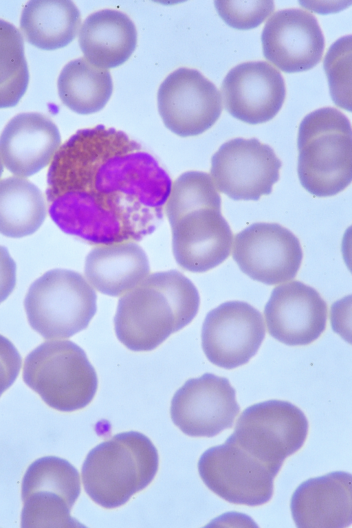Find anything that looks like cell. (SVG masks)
<instances>
[{
    "label": "cell",
    "mask_w": 352,
    "mask_h": 528,
    "mask_svg": "<svg viewBox=\"0 0 352 528\" xmlns=\"http://www.w3.org/2000/svg\"><path fill=\"white\" fill-rule=\"evenodd\" d=\"M47 183L53 221L94 245L136 242L153 233L172 184L138 142L102 124L78 131L59 147Z\"/></svg>",
    "instance_id": "obj_1"
},
{
    "label": "cell",
    "mask_w": 352,
    "mask_h": 528,
    "mask_svg": "<svg viewBox=\"0 0 352 528\" xmlns=\"http://www.w3.org/2000/svg\"><path fill=\"white\" fill-rule=\"evenodd\" d=\"M199 307L198 291L183 274L155 272L120 298L116 334L129 349L149 351L188 324Z\"/></svg>",
    "instance_id": "obj_2"
},
{
    "label": "cell",
    "mask_w": 352,
    "mask_h": 528,
    "mask_svg": "<svg viewBox=\"0 0 352 528\" xmlns=\"http://www.w3.org/2000/svg\"><path fill=\"white\" fill-rule=\"evenodd\" d=\"M157 468L158 454L151 440L138 432H124L88 453L82 467V481L95 503L111 509L145 488Z\"/></svg>",
    "instance_id": "obj_3"
},
{
    "label": "cell",
    "mask_w": 352,
    "mask_h": 528,
    "mask_svg": "<svg viewBox=\"0 0 352 528\" xmlns=\"http://www.w3.org/2000/svg\"><path fill=\"white\" fill-rule=\"evenodd\" d=\"M297 171L310 194L326 197L344 190L352 179V132L346 116L333 107L307 115L298 133Z\"/></svg>",
    "instance_id": "obj_4"
},
{
    "label": "cell",
    "mask_w": 352,
    "mask_h": 528,
    "mask_svg": "<svg viewBox=\"0 0 352 528\" xmlns=\"http://www.w3.org/2000/svg\"><path fill=\"white\" fill-rule=\"evenodd\" d=\"M23 379L46 404L62 412L85 408L98 388L94 368L70 340L47 341L32 351L25 358Z\"/></svg>",
    "instance_id": "obj_5"
},
{
    "label": "cell",
    "mask_w": 352,
    "mask_h": 528,
    "mask_svg": "<svg viewBox=\"0 0 352 528\" xmlns=\"http://www.w3.org/2000/svg\"><path fill=\"white\" fill-rule=\"evenodd\" d=\"M24 307L31 327L43 338H68L87 327L96 294L80 274L54 269L32 283Z\"/></svg>",
    "instance_id": "obj_6"
},
{
    "label": "cell",
    "mask_w": 352,
    "mask_h": 528,
    "mask_svg": "<svg viewBox=\"0 0 352 528\" xmlns=\"http://www.w3.org/2000/svg\"><path fill=\"white\" fill-rule=\"evenodd\" d=\"M308 428L300 408L287 401L271 399L245 408L228 439L276 476L285 459L303 446Z\"/></svg>",
    "instance_id": "obj_7"
},
{
    "label": "cell",
    "mask_w": 352,
    "mask_h": 528,
    "mask_svg": "<svg viewBox=\"0 0 352 528\" xmlns=\"http://www.w3.org/2000/svg\"><path fill=\"white\" fill-rule=\"evenodd\" d=\"M80 493L78 472L69 461L54 456L36 459L22 480L21 527L82 526L70 515Z\"/></svg>",
    "instance_id": "obj_8"
},
{
    "label": "cell",
    "mask_w": 352,
    "mask_h": 528,
    "mask_svg": "<svg viewBox=\"0 0 352 528\" xmlns=\"http://www.w3.org/2000/svg\"><path fill=\"white\" fill-rule=\"evenodd\" d=\"M197 466L205 485L231 503L258 506L273 495L276 476L228 438L223 444L206 450Z\"/></svg>",
    "instance_id": "obj_9"
},
{
    "label": "cell",
    "mask_w": 352,
    "mask_h": 528,
    "mask_svg": "<svg viewBox=\"0 0 352 528\" xmlns=\"http://www.w3.org/2000/svg\"><path fill=\"white\" fill-rule=\"evenodd\" d=\"M280 167L270 146L256 138H238L223 144L213 155L210 177L217 189L230 198L257 201L272 192Z\"/></svg>",
    "instance_id": "obj_10"
},
{
    "label": "cell",
    "mask_w": 352,
    "mask_h": 528,
    "mask_svg": "<svg viewBox=\"0 0 352 528\" xmlns=\"http://www.w3.org/2000/svg\"><path fill=\"white\" fill-rule=\"evenodd\" d=\"M164 125L186 138L203 133L219 119L222 98L216 86L198 70L182 67L170 73L157 91Z\"/></svg>",
    "instance_id": "obj_11"
},
{
    "label": "cell",
    "mask_w": 352,
    "mask_h": 528,
    "mask_svg": "<svg viewBox=\"0 0 352 528\" xmlns=\"http://www.w3.org/2000/svg\"><path fill=\"white\" fill-rule=\"evenodd\" d=\"M232 257L252 279L276 285L293 279L302 259L298 238L276 223H255L234 236Z\"/></svg>",
    "instance_id": "obj_12"
},
{
    "label": "cell",
    "mask_w": 352,
    "mask_h": 528,
    "mask_svg": "<svg viewBox=\"0 0 352 528\" xmlns=\"http://www.w3.org/2000/svg\"><path fill=\"white\" fill-rule=\"evenodd\" d=\"M265 335L261 314L247 302L222 303L208 313L201 329V346L208 360L226 369L246 364Z\"/></svg>",
    "instance_id": "obj_13"
},
{
    "label": "cell",
    "mask_w": 352,
    "mask_h": 528,
    "mask_svg": "<svg viewBox=\"0 0 352 528\" xmlns=\"http://www.w3.org/2000/svg\"><path fill=\"white\" fill-rule=\"evenodd\" d=\"M239 411L229 380L208 373L187 380L170 406L173 423L191 437H212L231 428Z\"/></svg>",
    "instance_id": "obj_14"
},
{
    "label": "cell",
    "mask_w": 352,
    "mask_h": 528,
    "mask_svg": "<svg viewBox=\"0 0 352 528\" xmlns=\"http://www.w3.org/2000/svg\"><path fill=\"white\" fill-rule=\"evenodd\" d=\"M261 42L265 59L286 73L313 68L320 61L324 48L316 17L299 8L274 12L263 29Z\"/></svg>",
    "instance_id": "obj_15"
},
{
    "label": "cell",
    "mask_w": 352,
    "mask_h": 528,
    "mask_svg": "<svg viewBox=\"0 0 352 528\" xmlns=\"http://www.w3.org/2000/svg\"><path fill=\"white\" fill-rule=\"evenodd\" d=\"M264 315L270 336L286 345L302 346L324 331L327 306L315 289L294 280L273 289Z\"/></svg>",
    "instance_id": "obj_16"
},
{
    "label": "cell",
    "mask_w": 352,
    "mask_h": 528,
    "mask_svg": "<svg viewBox=\"0 0 352 528\" xmlns=\"http://www.w3.org/2000/svg\"><path fill=\"white\" fill-rule=\"evenodd\" d=\"M226 111L250 124L272 120L281 109L285 85L280 73L265 61L241 63L231 69L221 85Z\"/></svg>",
    "instance_id": "obj_17"
},
{
    "label": "cell",
    "mask_w": 352,
    "mask_h": 528,
    "mask_svg": "<svg viewBox=\"0 0 352 528\" xmlns=\"http://www.w3.org/2000/svg\"><path fill=\"white\" fill-rule=\"evenodd\" d=\"M173 252L177 264L192 272H204L230 255L233 235L221 206L192 210L171 226Z\"/></svg>",
    "instance_id": "obj_18"
},
{
    "label": "cell",
    "mask_w": 352,
    "mask_h": 528,
    "mask_svg": "<svg viewBox=\"0 0 352 528\" xmlns=\"http://www.w3.org/2000/svg\"><path fill=\"white\" fill-rule=\"evenodd\" d=\"M61 138L56 125L38 113H23L6 124L0 135V157L17 177H30L52 162Z\"/></svg>",
    "instance_id": "obj_19"
},
{
    "label": "cell",
    "mask_w": 352,
    "mask_h": 528,
    "mask_svg": "<svg viewBox=\"0 0 352 528\" xmlns=\"http://www.w3.org/2000/svg\"><path fill=\"white\" fill-rule=\"evenodd\" d=\"M351 474L336 471L302 482L290 509L299 528H344L352 522Z\"/></svg>",
    "instance_id": "obj_20"
},
{
    "label": "cell",
    "mask_w": 352,
    "mask_h": 528,
    "mask_svg": "<svg viewBox=\"0 0 352 528\" xmlns=\"http://www.w3.org/2000/svg\"><path fill=\"white\" fill-rule=\"evenodd\" d=\"M78 43L87 60L108 69L121 65L129 58L136 47L137 30L124 13L102 10L84 21Z\"/></svg>",
    "instance_id": "obj_21"
},
{
    "label": "cell",
    "mask_w": 352,
    "mask_h": 528,
    "mask_svg": "<svg viewBox=\"0 0 352 528\" xmlns=\"http://www.w3.org/2000/svg\"><path fill=\"white\" fill-rule=\"evenodd\" d=\"M150 266L143 249L135 242L98 245L87 254L85 274L102 294L120 296L142 283Z\"/></svg>",
    "instance_id": "obj_22"
},
{
    "label": "cell",
    "mask_w": 352,
    "mask_h": 528,
    "mask_svg": "<svg viewBox=\"0 0 352 528\" xmlns=\"http://www.w3.org/2000/svg\"><path fill=\"white\" fill-rule=\"evenodd\" d=\"M80 14L68 0H32L24 6L20 28L26 41L44 50H54L76 36Z\"/></svg>",
    "instance_id": "obj_23"
},
{
    "label": "cell",
    "mask_w": 352,
    "mask_h": 528,
    "mask_svg": "<svg viewBox=\"0 0 352 528\" xmlns=\"http://www.w3.org/2000/svg\"><path fill=\"white\" fill-rule=\"evenodd\" d=\"M57 86L63 103L81 115L102 110L113 91L109 70L93 65L85 57L73 60L63 67Z\"/></svg>",
    "instance_id": "obj_24"
},
{
    "label": "cell",
    "mask_w": 352,
    "mask_h": 528,
    "mask_svg": "<svg viewBox=\"0 0 352 528\" xmlns=\"http://www.w3.org/2000/svg\"><path fill=\"white\" fill-rule=\"evenodd\" d=\"M46 217L41 190L29 180L9 177L0 180V233L21 238L35 232Z\"/></svg>",
    "instance_id": "obj_25"
},
{
    "label": "cell",
    "mask_w": 352,
    "mask_h": 528,
    "mask_svg": "<svg viewBox=\"0 0 352 528\" xmlns=\"http://www.w3.org/2000/svg\"><path fill=\"white\" fill-rule=\"evenodd\" d=\"M28 82L23 36L14 25L0 19V109L16 105Z\"/></svg>",
    "instance_id": "obj_26"
},
{
    "label": "cell",
    "mask_w": 352,
    "mask_h": 528,
    "mask_svg": "<svg viewBox=\"0 0 352 528\" xmlns=\"http://www.w3.org/2000/svg\"><path fill=\"white\" fill-rule=\"evenodd\" d=\"M221 197L209 174L188 171L171 184L164 210L171 226L192 210L221 206Z\"/></svg>",
    "instance_id": "obj_27"
},
{
    "label": "cell",
    "mask_w": 352,
    "mask_h": 528,
    "mask_svg": "<svg viewBox=\"0 0 352 528\" xmlns=\"http://www.w3.org/2000/svg\"><path fill=\"white\" fill-rule=\"evenodd\" d=\"M332 100L339 107L351 111V36L337 40L324 58Z\"/></svg>",
    "instance_id": "obj_28"
},
{
    "label": "cell",
    "mask_w": 352,
    "mask_h": 528,
    "mask_svg": "<svg viewBox=\"0 0 352 528\" xmlns=\"http://www.w3.org/2000/svg\"><path fill=\"white\" fill-rule=\"evenodd\" d=\"M218 14L230 27L241 30L260 25L274 8L272 1H214Z\"/></svg>",
    "instance_id": "obj_29"
},
{
    "label": "cell",
    "mask_w": 352,
    "mask_h": 528,
    "mask_svg": "<svg viewBox=\"0 0 352 528\" xmlns=\"http://www.w3.org/2000/svg\"><path fill=\"white\" fill-rule=\"evenodd\" d=\"M21 366V358L14 345L0 334V397L14 382Z\"/></svg>",
    "instance_id": "obj_30"
},
{
    "label": "cell",
    "mask_w": 352,
    "mask_h": 528,
    "mask_svg": "<svg viewBox=\"0 0 352 528\" xmlns=\"http://www.w3.org/2000/svg\"><path fill=\"white\" fill-rule=\"evenodd\" d=\"M16 266L7 248L0 245V303L12 293L16 284Z\"/></svg>",
    "instance_id": "obj_31"
},
{
    "label": "cell",
    "mask_w": 352,
    "mask_h": 528,
    "mask_svg": "<svg viewBox=\"0 0 352 528\" xmlns=\"http://www.w3.org/2000/svg\"><path fill=\"white\" fill-rule=\"evenodd\" d=\"M3 170V163L1 162V157H0V177H1V175H2Z\"/></svg>",
    "instance_id": "obj_32"
}]
</instances>
